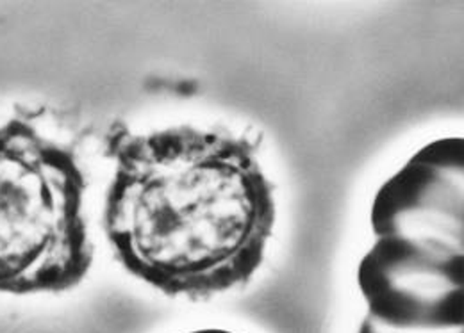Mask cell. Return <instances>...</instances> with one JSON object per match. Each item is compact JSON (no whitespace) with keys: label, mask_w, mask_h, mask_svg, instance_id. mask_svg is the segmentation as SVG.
Here are the masks:
<instances>
[{"label":"cell","mask_w":464,"mask_h":333,"mask_svg":"<svg viewBox=\"0 0 464 333\" xmlns=\"http://www.w3.org/2000/svg\"><path fill=\"white\" fill-rule=\"evenodd\" d=\"M104 230L118 262L167 296L245 287L276 224L274 186L246 138L191 125L106 138Z\"/></svg>","instance_id":"6da1fadb"},{"label":"cell","mask_w":464,"mask_h":333,"mask_svg":"<svg viewBox=\"0 0 464 333\" xmlns=\"http://www.w3.org/2000/svg\"><path fill=\"white\" fill-rule=\"evenodd\" d=\"M88 180L44 108H0V292H64L93 262Z\"/></svg>","instance_id":"7a4b0ae2"},{"label":"cell","mask_w":464,"mask_h":333,"mask_svg":"<svg viewBox=\"0 0 464 333\" xmlns=\"http://www.w3.org/2000/svg\"><path fill=\"white\" fill-rule=\"evenodd\" d=\"M364 321L401 333H463V241L377 235L357 270Z\"/></svg>","instance_id":"3957f363"},{"label":"cell","mask_w":464,"mask_h":333,"mask_svg":"<svg viewBox=\"0 0 464 333\" xmlns=\"http://www.w3.org/2000/svg\"><path fill=\"white\" fill-rule=\"evenodd\" d=\"M463 138L438 139L382 184L372 204L375 237L436 235L463 241Z\"/></svg>","instance_id":"277c9868"},{"label":"cell","mask_w":464,"mask_h":333,"mask_svg":"<svg viewBox=\"0 0 464 333\" xmlns=\"http://www.w3.org/2000/svg\"><path fill=\"white\" fill-rule=\"evenodd\" d=\"M359 333H401V332H390V330H382V328H377V327H373L372 323H368V321H362V325H361V328H359Z\"/></svg>","instance_id":"5b68a950"},{"label":"cell","mask_w":464,"mask_h":333,"mask_svg":"<svg viewBox=\"0 0 464 333\" xmlns=\"http://www.w3.org/2000/svg\"><path fill=\"white\" fill-rule=\"evenodd\" d=\"M189 333H232V332H227V330H217V328H209V330H197V332H189Z\"/></svg>","instance_id":"8992f818"}]
</instances>
